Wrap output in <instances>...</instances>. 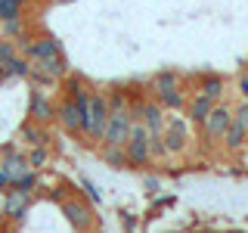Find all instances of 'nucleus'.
Wrapping results in <instances>:
<instances>
[{
    "instance_id": "1",
    "label": "nucleus",
    "mask_w": 248,
    "mask_h": 233,
    "mask_svg": "<svg viewBox=\"0 0 248 233\" xmlns=\"http://www.w3.org/2000/svg\"><path fill=\"white\" fill-rule=\"evenodd\" d=\"M108 100H106V93H90V103L87 109H84V115H81V134L87 137V140H103V131H106V124H108Z\"/></svg>"
},
{
    "instance_id": "2",
    "label": "nucleus",
    "mask_w": 248,
    "mask_h": 233,
    "mask_svg": "<svg viewBox=\"0 0 248 233\" xmlns=\"http://www.w3.org/2000/svg\"><path fill=\"white\" fill-rule=\"evenodd\" d=\"M130 124H134V115H130V109H112L108 112V124L103 131V140L99 143L103 146H124L130 137Z\"/></svg>"
},
{
    "instance_id": "3",
    "label": "nucleus",
    "mask_w": 248,
    "mask_h": 233,
    "mask_svg": "<svg viewBox=\"0 0 248 233\" xmlns=\"http://www.w3.org/2000/svg\"><path fill=\"white\" fill-rule=\"evenodd\" d=\"M124 152H127L130 168H140V165L149 162V131H146L143 121L130 124V137H127V143H124Z\"/></svg>"
},
{
    "instance_id": "4",
    "label": "nucleus",
    "mask_w": 248,
    "mask_h": 233,
    "mask_svg": "<svg viewBox=\"0 0 248 233\" xmlns=\"http://www.w3.org/2000/svg\"><path fill=\"white\" fill-rule=\"evenodd\" d=\"M161 137H165L168 152H183L186 143H189V121H186L183 115H168Z\"/></svg>"
},
{
    "instance_id": "5",
    "label": "nucleus",
    "mask_w": 248,
    "mask_h": 233,
    "mask_svg": "<svg viewBox=\"0 0 248 233\" xmlns=\"http://www.w3.org/2000/svg\"><path fill=\"white\" fill-rule=\"evenodd\" d=\"M232 124V109L220 106L217 103L211 109V115H208L205 121H202V131H205V140H220L223 134H227V128Z\"/></svg>"
},
{
    "instance_id": "6",
    "label": "nucleus",
    "mask_w": 248,
    "mask_h": 233,
    "mask_svg": "<svg viewBox=\"0 0 248 233\" xmlns=\"http://www.w3.org/2000/svg\"><path fill=\"white\" fill-rule=\"evenodd\" d=\"M62 212H65V221L72 224L78 233H84V230H90V227H93V208H90V205H84V202L68 199L65 205H62Z\"/></svg>"
},
{
    "instance_id": "7",
    "label": "nucleus",
    "mask_w": 248,
    "mask_h": 233,
    "mask_svg": "<svg viewBox=\"0 0 248 233\" xmlns=\"http://www.w3.org/2000/svg\"><path fill=\"white\" fill-rule=\"evenodd\" d=\"M62 53V47L56 37H31V44L22 50V56H28L31 62H44V59H53V56H59Z\"/></svg>"
},
{
    "instance_id": "8",
    "label": "nucleus",
    "mask_w": 248,
    "mask_h": 233,
    "mask_svg": "<svg viewBox=\"0 0 248 233\" xmlns=\"http://www.w3.org/2000/svg\"><path fill=\"white\" fill-rule=\"evenodd\" d=\"M81 109H78V103L72 97H65L62 103L56 106V121L65 128V134H81Z\"/></svg>"
},
{
    "instance_id": "9",
    "label": "nucleus",
    "mask_w": 248,
    "mask_h": 233,
    "mask_svg": "<svg viewBox=\"0 0 248 233\" xmlns=\"http://www.w3.org/2000/svg\"><path fill=\"white\" fill-rule=\"evenodd\" d=\"M165 118H168V115H165V106H161L158 100H146V103H143V112H140L137 121H143L149 134H161V131H165Z\"/></svg>"
},
{
    "instance_id": "10",
    "label": "nucleus",
    "mask_w": 248,
    "mask_h": 233,
    "mask_svg": "<svg viewBox=\"0 0 248 233\" xmlns=\"http://www.w3.org/2000/svg\"><path fill=\"white\" fill-rule=\"evenodd\" d=\"M28 205H31V193L28 190H6V205H3V215L10 217V221H19L22 215L28 212Z\"/></svg>"
},
{
    "instance_id": "11",
    "label": "nucleus",
    "mask_w": 248,
    "mask_h": 233,
    "mask_svg": "<svg viewBox=\"0 0 248 233\" xmlns=\"http://www.w3.org/2000/svg\"><path fill=\"white\" fill-rule=\"evenodd\" d=\"M28 115H31V121H37V124H50V121H56V106H53L46 97H41V90H34L31 93Z\"/></svg>"
},
{
    "instance_id": "12",
    "label": "nucleus",
    "mask_w": 248,
    "mask_h": 233,
    "mask_svg": "<svg viewBox=\"0 0 248 233\" xmlns=\"http://www.w3.org/2000/svg\"><path fill=\"white\" fill-rule=\"evenodd\" d=\"M214 106H217L214 100H208V97H202V93H196V97H192L189 103H186V109H189V121L202 128V121H205L208 115H211V109H214Z\"/></svg>"
},
{
    "instance_id": "13",
    "label": "nucleus",
    "mask_w": 248,
    "mask_h": 233,
    "mask_svg": "<svg viewBox=\"0 0 248 233\" xmlns=\"http://www.w3.org/2000/svg\"><path fill=\"white\" fill-rule=\"evenodd\" d=\"M202 97H208V100H214V103H220V97H223V78L220 75H214V72H208V75H202L199 78V90Z\"/></svg>"
},
{
    "instance_id": "14",
    "label": "nucleus",
    "mask_w": 248,
    "mask_h": 233,
    "mask_svg": "<svg viewBox=\"0 0 248 233\" xmlns=\"http://www.w3.org/2000/svg\"><path fill=\"white\" fill-rule=\"evenodd\" d=\"M0 171H3V174L10 177V186H13V183L19 181V177L25 174V171H28V159H25V155H19V152H16V155L10 152L3 162H0Z\"/></svg>"
},
{
    "instance_id": "15",
    "label": "nucleus",
    "mask_w": 248,
    "mask_h": 233,
    "mask_svg": "<svg viewBox=\"0 0 248 233\" xmlns=\"http://www.w3.org/2000/svg\"><path fill=\"white\" fill-rule=\"evenodd\" d=\"M152 97L158 100L165 109H170V112H180V109H186V97L180 87H170V90H152Z\"/></svg>"
},
{
    "instance_id": "16",
    "label": "nucleus",
    "mask_w": 248,
    "mask_h": 233,
    "mask_svg": "<svg viewBox=\"0 0 248 233\" xmlns=\"http://www.w3.org/2000/svg\"><path fill=\"white\" fill-rule=\"evenodd\" d=\"M220 140H223V146H227L230 152H236V150H242V146H245V140H248V131L242 128V124H236V121H232L230 128H227V134H223Z\"/></svg>"
},
{
    "instance_id": "17",
    "label": "nucleus",
    "mask_w": 248,
    "mask_h": 233,
    "mask_svg": "<svg viewBox=\"0 0 248 233\" xmlns=\"http://www.w3.org/2000/svg\"><path fill=\"white\" fill-rule=\"evenodd\" d=\"M3 75L6 78H28L31 75V59L22 56V53H16V56L3 66Z\"/></svg>"
},
{
    "instance_id": "18",
    "label": "nucleus",
    "mask_w": 248,
    "mask_h": 233,
    "mask_svg": "<svg viewBox=\"0 0 248 233\" xmlns=\"http://www.w3.org/2000/svg\"><path fill=\"white\" fill-rule=\"evenodd\" d=\"M22 137H25L31 146H46V140H50L46 124H37V121H28L25 128H22Z\"/></svg>"
},
{
    "instance_id": "19",
    "label": "nucleus",
    "mask_w": 248,
    "mask_h": 233,
    "mask_svg": "<svg viewBox=\"0 0 248 233\" xmlns=\"http://www.w3.org/2000/svg\"><path fill=\"white\" fill-rule=\"evenodd\" d=\"M28 25H25V16H16V19H6L0 22V37H6V41H16L19 34H25Z\"/></svg>"
},
{
    "instance_id": "20",
    "label": "nucleus",
    "mask_w": 248,
    "mask_h": 233,
    "mask_svg": "<svg viewBox=\"0 0 248 233\" xmlns=\"http://www.w3.org/2000/svg\"><path fill=\"white\" fill-rule=\"evenodd\" d=\"M103 162H106L108 168H118V171H121V168H130L124 146H106V150H103Z\"/></svg>"
},
{
    "instance_id": "21",
    "label": "nucleus",
    "mask_w": 248,
    "mask_h": 233,
    "mask_svg": "<svg viewBox=\"0 0 248 233\" xmlns=\"http://www.w3.org/2000/svg\"><path fill=\"white\" fill-rule=\"evenodd\" d=\"M152 90H170V87H180V75L177 72H158L152 78V84H149Z\"/></svg>"
},
{
    "instance_id": "22",
    "label": "nucleus",
    "mask_w": 248,
    "mask_h": 233,
    "mask_svg": "<svg viewBox=\"0 0 248 233\" xmlns=\"http://www.w3.org/2000/svg\"><path fill=\"white\" fill-rule=\"evenodd\" d=\"M46 162H50V152H46V146H34V152L28 155V168H44Z\"/></svg>"
},
{
    "instance_id": "23",
    "label": "nucleus",
    "mask_w": 248,
    "mask_h": 233,
    "mask_svg": "<svg viewBox=\"0 0 248 233\" xmlns=\"http://www.w3.org/2000/svg\"><path fill=\"white\" fill-rule=\"evenodd\" d=\"M25 10H22L19 3H13V0H0V22L6 19H16V16H22Z\"/></svg>"
},
{
    "instance_id": "24",
    "label": "nucleus",
    "mask_w": 248,
    "mask_h": 233,
    "mask_svg": "<svg viewBox=\"0 0 248 233\" xmlns=\"http://www.w3.org/2000/svg\"><path fill=\"white\" fill-rule=\"evenodd\" d=\"M16 53H19V50H16V41H6V37H0V62H3V66L16 56Z\"/></svg>"
},
{
    "instance_id": "25",
    "label": "nucleus",
    "mask_w": 248,
    "mask_h": 233,
    "mask_svg": "<svg viewBox=\"0 0 248 233\" xmlns=\"http://www.w3.org/2000/svg\"><path fill=\"white\" fill-rule=\"evenodd\" d=\"M34 183H37V174H34V171H25V174H22L13 186H16V190H28L31 193V186H34Z\"/></svg>"
},
{
    "instance_id": "26",
    "label": "nucleus",
    "mask_w": 248,
    "mask_h": 233,
    "mask_svg": "<svg viewBox=\"0 0 248 233\" xmlns=\"http://www.w3.org/2000/svg\"><path fill=\"white\" fill-rule=\"evenodd\" d=\"M232 121H236V124H242V128L248 131V100H245V103L236 109V112H232Z\"/></svg>"
},
{
    "instance_id": "27",
    "label": "nucleus",
    "mask_w": 248,
    "mask_h": 233,
    "mask_svg": "<svg viewBox=\"0 0 248 233\" xmlns=\"http://www.w3.org/2000/svg\"><path fill=\"white\" fill-rule=\"evenodd\" d=\"M84 193H87V196H90L93 202H99V193H96V186H93L90 181H84Z\"/></svg>"
},
{
    "instance_id": "28",
    "label": "nucleus",
    "mask_w": 248,
    "mask_h": 233,
    "mask_svg": "<svg viewBox=\"0 0 248 233\" xmlns=\"http://www.w3.org/2000/svg\"><path fill=\"white\" fill-rule=\"evenodd\" d=\"M6 186H10V177H6L3 171H0V190H6Z\"/></svg>"
},
{
    "instance_id": "29",
    "label": "nucleus",
    "mask_w": 248,
    "mask_h": 233,
    "mask_svg": "<svg viewBox=\"0 0 248 233\" xmlns=\"http://www.w3.org/2000/svg\"><path fill=\"white\" fill-rule=\"evenodd\" d=\"M3 78H6V75H3V62H0V81H3Z\"/></svg>"
},
{
    "instance_id": "30",
    "label": "nucleus",
    "mask_w": 248,
    "mask_h": 233,
    "mask_svg": "<svg viewBox=\"0 0 248 233\" xmlns=\"http://www.w3.org/2000/svg\"><path fill=\"white\" fill-rule=\"evenodd\" d=\"M59 3H72V0H59Z\"/></svg>"
},
{
    "instance_id": "31",
    "label": "nucleus",
    "mask_w": 248,
    "mask_h": 233,
    "mask_svg": "<svg viewBox=\"0 0 248 233\" xmlns=\"http://www.w3.org/2000/svg\"><path fill=\"white\" fill-rule=\"evenodd\" d=\"M230 233H242V230H230Z\"/></svg>"
},
{
    "instance_id": "32",
    "label": "nucleus",
    "mask_w": 248,
    "mask_h": 233,
    "mask_svg": "<svg viewBox=\"0 0 248 233\" xmlns=\"http://www.w3.org/2000/svg\"><path fill=\"white\" fill-rule=\"evenodd\" d=\"M202 233H211V230H202Z\"/></svg>"
}]
</instances>
